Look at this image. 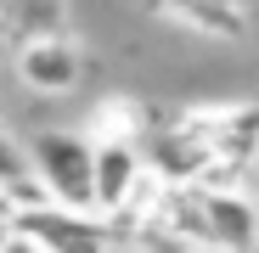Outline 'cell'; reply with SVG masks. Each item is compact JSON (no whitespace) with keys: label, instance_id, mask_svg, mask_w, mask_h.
Masks as SVG:
<instances>
[{"label":"cell","instance_id":"obj_1","mask_svg":"<svg viewBox=\"0 0 259 253\" xmlns=\"http://www.w3.org/2000/svg\"><path fill=\"white\" fill-rule=\"evenodd\" d=\"M28 169L39 191L62 208H91L96 214V191H91V135H73V130H39L28 141Z\"/></svg>","mask_w":259,"mask_h":253},{"label":"cell","instance_id":"obj_2","mask_svg":"<svg viewBox=\"0 0 259 253\" xmlns=\"http://www.w3.org/2000/svg\"><path fill=\"white\" fill-rule=\"evenodd\" d=\"M197 130L208 141L214 158V180L208 186H237L248 169L259 163V102H237V107H192Z\"/></svg>","mask_w":259,"mask_h":253},{"label":"cell","instance_id":"obj_3","mask_svg":"<svg viewBox=\"0 0 259 253\" xmlns=\"http://www.w3.org/2000/svg\"><path fill=\"white\" fill-rule=\"evenodd\" d=\"M12 231H23L46 253H113V225L91 208H62V203L12 208Z\"/></svg>","mask_w":259,"mask_h":253},{"label":"cell","instance_id":"obj_4","mask_svg":"<svg viewBox=\"0 0 259 253\" xmlns=\"http://www.w3.org/2000/svg\"><path fill=\"white\" fill-rule=\"evenodd\" d=\"M17 79L28 90H39V96H68L84 79V57H79V45L62 28L57 34H34V39L17 45Z\"/></svg>","mask_w":259,"mask_h":253},{"label":"cell","instance_id":"obj_5","mask_svg":"<svg viewBox=\"0 0 259 253\" xmlns=\"http://www.w3.org/2000/svg\"><path fill=\"white\" fill-rule=\"evenodd\" d=\"M147 163H141V146L130 141H91V191H96V214H118L130 203V191L141 186Z\"/></svg>","mask_w":259,"mask_h":253},{"label":"cell","instance_id":"obj_6","mask_svg":"<svg viewBox=\"0 0 259 253\" xmlns=\"http://www.w3.org/2000/svg\"><path fill=\"white\" fill-rule=\"evenodd\" d=\"M141 6L163 23L208 39H242L248 34V0H141Z\"/></svg>","mask_w":259,"mask_h":253},{"label":"cell","instance_id":"obj_7","mask_svg":"<svg viewBox=\"0 0 259 253\" xmlns=\"http://www.w3.org/2000/svg\"><path fill=\"white\" fill-rule=\"evenodd\" d=\"M158 118H147V107L141 102H102L96 107V135L91 141H130V146H141L147 141V130H152Z\"/></svg>","mask_w":259,"mask_h":253},{"label":"cell","instance_id":"obj_8","mask_svg":"<svg viewBox=\"0 0 259 253\" xmlns=\"http://www.w3.org/2000/svg\"><path fill=\"white\" fill-rule=\"evenodd\" d=\"M0 253H46V247H39V242H28L23 231H6V236H0Z\"/></svg>","mask_w":259,"mask_h":253},{"label":"cell","instance_id":"obj_9","mask_svg":"<svg viewBox=\"0 0 259 253\" xmlns=\"http://www.w3.org/2000/svg\"><path fill=\"white\" fill-rule=\"evenodd\" d=\"M6 231H12V203L0 197V236H6Z\"/></svg>","mask_w":259,"mask_h":253},{"label":"cell","instance_id":"obj_10","mask_svg":"<svg viewBox=\"0 0 259 253\" xmlns=\"http://www.w3.org/2000/svg\"><path fill=\"white\" fill-rule=\"evenodd\" d=\"M181 253H226V247H203V242H192V247H181Z\"/></svg>","mask_w":259,"mask_h":253},{"label":"cell","instance_id":"obj_11","mask_svg":"<svg viewBox=\"0 0 259 253\" xmlns=\"http://www.w3.org/2000/svg\"><path fill=\"white\" fill-rule=\"evenodd\" d=\"M0 135H6V124H0Z\"/></svg>","mask_w":259,"mask_h":253}]
</instances>
